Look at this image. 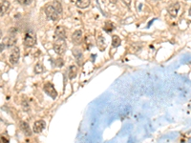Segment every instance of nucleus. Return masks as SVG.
Masks as SVG:
<instances>
[{"label": "nucleus", "mask_w": 191, "mask_h": 143, "mask_svg": "<svg viewBox=\"0 0 191 143\" xmlns=\"http://www.w3.org/2000/svg\"><path fill=\"white\" fill-rule=\"evenodd\" d=\"M23 43L26 47H33L36 44V33L33 31H28L25 33L24 39H23Z\"/></svg>", "instance_id": "f257e3e1"}, {"label": "nucleus", "mask_w": 191, "mask_h": 143, "mask_svg": "<svg viewBox=\"0 0 191 143\" xmlns=\"http://www.w3.org/2000/svg\"><path fill=\"white\" fill-rule=\"evenodd\" d=\"M44 12L46 16L49 18V19L53 20V21H58L59 19V14L58 13L57 11L55 10L53 5L47 4L44 8Z\"/></svg>", "instance_id": "f03ea898"}, {"label": "nucleus", "mask_w": 191, "mask_h": 143, "mask_svg": "<svg viewBox=\"0 0 191 143\" xmlns=\"http://www.w3.org/2000/svg\"><path fill=\"white\" fill-rule=\"evenodd\" d=\"M66 41L64 39H57L54 43V51L58 55H63L66 52Z\"/></svg>", "instance_id": "7ed1b4c3"}, {"label": "nucleus", "mask_w": 191, "mask_h": 143, "mask_svg": "<svg viewBox=\"0 0 191 143\" xmlns=\"http://www.w3.org/2000/svg\"><path fill=\"white\" fill-rule=\"evenodd\" d=\"M43 90H44V92L46 93L50 97H52L53 99H55L58 97L57 90L55 89L54 85L52 84V83H50V82H47V83H45Z\"/></svg>", "instance_id": "20e7f679"}, {"label": "nucleus", "mask_w": 191, "mask_h": 143, "mask_svg": "<svg viewBox=\"0 0 191 143\" xmlns=\"http://www.w3.org/2000/svg\"><path fill=\"white\" fill-rule=\"evenodd\" d=\"M19 57H20V50L18 47H13L12 52H11L10 55V63L11 64H16L18 62V60H19Z\"/></svg>", "instance_id": "39448f33"}, {"label": "nucleus", "mask_w": 191, "mask_h": 143, "mask_svg": "<svg viewBox=\"0 0 191 143\" xmlns=\"http://www.w3.org/2000/svg\"><path fill=\"white\" fill-rule=\"evenodd\" d=\"M180 8H181V5H180L179 2H175L173 4H171L169 7L167 8V12L170 14V16L172 17H176L178 14V12L180 11Z\"/></svg>", "instance_id": "423d86ee"}, {"label": "nucleus", "mask_w": 191, "mask_h": 143, "mask_svg": "<svg viewBox=\"0 0 191 143\" xmlns=\"http://www.w3.org/2000/svg\"><path fill=\"white\" fill-rule=\"evenodd\" d=\"M45 127H46V122L44 120H36V121L33 123V133L36 134H40L42 132Z\"/></svg>", "instance_id": "0eeeda50"}, {"label": "nucleus", "mask_w": 191, "mask_h": 143, "mask_svg": "<svg viewBox=\"0 0 191 143\" xmlns=\"http://www.w3.org/2000/svg\"><path fill=\"white\" fill-rule=\"evenodd\" d=\"M55 37L58 39H66V30L63 26H58L55 30Z\"/></svg>", "instance_id": "6e6552de"}, {"label": "nucleus", "mask_w": 191, "mask_h": 143, "mask_svg": "<svg viewBox=\"0 0 191 143\" xmlns=\"http://www.w3.org/2000/svg\"><path fill=\"white\" fill-rule=\"evenodd\" d=\"M82 35H83V33H82L81 30H77V31H75L74 33L72 35V42L76 45L80 44L81 39H82Z\"/></svg>", "instance_id": "1a4fd4ad"}, {"label": "nucleus", "mask_w": 191, "mask_h": 143, "mask_svg": "<svg viewBox=\"0 0 191 143\" xmlns=\"http://www.w3.org/2000/svg\"><path fill=\"white\" fill-rule=\"evenodd\" d=\"M2 43L5 45L6 48L13 47L16 43V36H13V35H9V36L5 37Z\"/></svg>", "instance_id": "9d476101"}, {"label": "nucleus", "mask_w": 191, "mask_h": 143, "mask_svg": "<svg viewBox=\"0 0 191 143\" xmlns=\"http://www.w3.org/2000/svg\"><path fill=\"white\" fill-rule=\"evenodd\" d=\"M20 129L26 135H28V137H31L32 134H33L31 128H30V126H29V124L26 121H20Z\"/></svg>", "instance_id": "9b49d317"}, {"label": "nucleus", "mask_w": 191, "mask_h": 143, "mask_svg": "<svg viewBox=\"0 0 191 143\" xmlns=\"http://www.w3.org/2000/svg\"><path fill=\"white\" fill-rule=\"evenodd\" d=\"M91 0H77L76 6L80 9H86L90 6Z\"/></svg>", "instance_id": "f8f14e48"}, {"label": "nucleus", "mask_w": 191, "mask_h": 143, "mask_svg": "<svg viewBox=\"0 0 191 143\" xmlns=\"http://www.w3.org/2000/svg\"><path fill=\"white\" fill-rule=\"evenodd\" d=\"M68 74H69V78L70 79H74L75 77L77 76V66L72 65L69 67V70H68Z\"/></svg>", "instance_id": "ddd939ff"}, {"label": "nucleus", "mask_w": 191, "mask_h": 143, "mask_svg": "<svg viewBox=\"0 0 191 143\" xmlns=\"http://www.w3.org/2000/svg\"><path fill=\"white\" fill-rule=\"evenodd\" d=\"M9 7H10V2L7 1V0L0 2V14L5 13L7 11H8Z\"/></svg>", "instance_id": "4468645a"}, {"label": "nucleus", "mask_w": 191, "mask_h": 143, "mask_svg": "<svg viewBox=\"0 0 191 143\" xmlns=\"http://www.w3.org/2000/svg\"><path fill=\"white\" fill-rule=\"evenodd\" d=\"M53 7L55 8V10L57 11L58 14L62 13V4H61V0H54V4Z\"/></svg>", "instance_id": "2eb2a0df"}, {"label": "nucleus", "mask_w": 191, "mask_h": 143, "mask_svg": "<svg viewBox=\"0 0 191 143\" xmlns=\"http://www.w3.org/2000/svg\"><path fill=\"white\" fill-rule=\"evenodd\" d=\"M114 29H115V26H114V24L112 23L111 21H106V22H105V25H104L103 30H104V31H105L106 33H111V32H113Z\"/></svg>", "instance_id": "dca6fc26"}, {"label": "nucleus", "mask_w": 191, "mask_h": 143, "mask_svg": "<svg viewBox=\"0 0 191 143\" xmlns=\"http://www.w3.org/2000/svg\"><path fill=\"white\" fill-rule=\"evenodd\" d=\"M97 44H98L99 50L103 51L104 48H105V39H104V37L102 36V35H99V38H98V41H97Z\"/></svg>", "instance_id": "f3484780"}, {"label": "nucleus", "mask_w": 191, "mask_h": 143, "mask_svg": "<svg viewBox=\"0 0 191 143\" xmlns=\"http://www.w3.org/2000/svg\"><path fill=\"white\" fill-rule=\"evenodd\" d=\"M121 40L118 35H113L112 36V46L114 48H117L119 46H121Z\"/></svg>", "instance_id": "a211bd4d"}, {"label": "nucleus", "mask_w": 191, "mask_h": 143, "mask_svg": "<svg viewBox=\"0 0 191 143\" xmlns=\"http://www.w3.org/2000/svg\"><path fill=\"white\" fill-rule=\"evenodd\" d=\"M44 72V68L41 63H36V65L35 66V73L36 74H41Z\"/></svg>", "instance_id": "6ab92c4d"}, {"label": "nucleus", "mask_w": 191, "mask_h": 143, "mask_svg": "<svg viewBox=\"0 0 191 143\" xmlns=\"http://www.w3.org/2000/svg\"><path fill=\"white\" fill-rule=\"evenodd\" d=\"M74 55H75V57H76V59H77V61L80 64L82 62V54H81L80 52L75 51L74 52Z\"/></svg>", "instance_id": "aec40b11"}, {"label": "nucleus", "mask_w": 191, "mask_h": 143, "mask_svg": "<svg viewBox=\"0 0 191 143\" xmlns=\"http://www.w3.org/2000/svg\"><path fill=\"white\" fill-rule=\"evenodd\" d=\"M0 143H10V140L6 135H0Z\"/></svg>", "instance_id": "412c9836"}, {"label": "nucleus", "mask_w": 191, "mask_h": 143, "mask_svg": "<svg viewBox=\"0 0 191 143\" xmlns=\"http://www.w3.org/2000/svg\"><path fill=\"white\" fill-rule=\"evenodd\" d=\"M17 2L19 3L21 5H24V6H28L32 3V0H17Z\"/></svg>", "instance_id": "4be33fe9"}, {"label": "nucleus", "mask_w": 191, "mask_h": 143, "mask_svg": "<svg viewBox=\"0 0 191 143\" xmlns=\"http://www.w3.org/2000/svg\"><path fill=\"white\" fill-rule=\"evenodd\" d=\"M57 64V67H62L63 66V64H64V61H63V59L62 58H58V60H57V62H55Z\"/></svg>", "instance_id": "5701e85b"}, {"label": "nucleus", "mask_w": 191, "mask_h": 143, "mask_svg": "<svg viewBox=\"0 0 191 143\" xmlns=\"http://www.w3.org/2000/svg\"><path fill=\"white\" fill-rule=\"evenodd\" d=\"M121 1H122V3H123V4H124L125 6H127L128 8H130V6H131V1H132V0H121Z\"/></svg>", "instance_id": "b1692460"}, {"label": "nucleus", "mask_w": 191, "mask_h": 143, "mask_svg": "<svg viewBox=\"0 0 191 143\" xmlns=\"http://www.w3.org/2000/svg\"><path fill=\"white\" fill-rule=\"evenodd\" d=\"M5 48H6V46H5L4 44H3V43H0V52L4 51V49H5Z\"/></svg>", "instance_id": "393cba45"}, {"label": "nucleus", "mask_w": 191, "mask_h": 143, "mask_svg": "<svg viewBox=\"0 0 191 143\" xmlns=\"http://www.w3.org/2000/svg\"><path fill=\"white\" fill-rule=\"evenodd\" d=\"M109 1H110L111 3H113V4H116V3H117L118 0H109Z\"/></svg>", "instance_id": "a878e982"}, {"label": "nucleus", "mask_w": 191, "mask_h": 143, "mask_svg": "<svg viewBox=\"0 0 191 143\" xmlns=\"http://www.w3.org/2000/svg\"><path fill=\"white\" fill-rule=\"evenodd\" d=\"M1 37H2V32L0 31V39H1Z\"/></svg>", "instance_id": "bb28decb"}]
</instances>
